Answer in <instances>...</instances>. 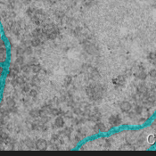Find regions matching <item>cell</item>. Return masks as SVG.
Listing matches in <instances>:
<instances>
[{
	"label": "cell",
	"mask_w": 156,
	"mask_h": 156,
	"mask_svg": "<svg viewBox=\"0 0 156 156\" xmlns=\"http://www.w3.org/2000/svg\"><path fill=\"white\" fill-rule=\"evenodd\" d=\"M156 143V119L151 126L141 130H124L112 136L88 139L80 150H137L148 149Z\"/></svg>",
	"instance_id": "obj_1"
},
{
	"label": "cell",
	"mask_w": 156,
	"mask_h": 156,
	"mask_svg": "<svg viewBox=\"0 0 156 156\" xmlns=\"http://www.w3.org/2000/svg\"><path fill=\"white\" fill-rule=\"evenodd\" d=\"M8 45L6 44V42L0 44V79L4 74V65L8 62Z\"/></svg>",
	"instance_id": "obj_2"
},
{
	"label": "cell",
	"mask_w": 156,
	"mask_h": 156,
	"mask_svg": "<svg viewBox=\"0 0 156 156\" xmlns=\"http://www.w3.org/2000/svg\"><path fill=\"white\" fill-rule=\"evenodd\" d=\"M2 90H3V87H2V85L0 83V98H1V95H2Z\"/></svg>",
	"instance_id": "obj_3"
}]
</instances>
